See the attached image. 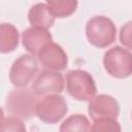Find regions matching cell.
I'll return each instance as SVG.
<instances>
[{
  "mask_svg": "<svg viewBox=\"0 0 132 132\" xmlns=\"http://www.w3.org/2000/svg\"><path fill=\"white\" fill-rule=\"evenodd\" d=\"M28 21L31 27L48 30L55 23V18L48 10L46 3H36L28 11Z\"/></svg>",
  "mask_w": 132,
  "mask_h": 132,
  "instance_id": "cell-11",
  "label": "cell"
},
{
  "mask_svg": "<svg viewBox=\"0 0 132 132\" xmlns=\"http://www.w3.org/2000/svg\"><path fill=\"white\" fill-rule=\"evenodd\" d=\"M37 96L31 89L16 88L12 90L6 97L7 111L14 118L20 120H29L35 114Z\"/></svg>",
  "mask_w": 132,
  "mask_h": 132,
  "instance_id": "cell-2",
  "label": "cell"
},
{
  "mask_svg": "<svg viewBox=\"0 0 132 132\" xmlns=\"http://www.w3.org/2000/svg\"><path fill=\"white\" fill-rule=\"evenodd\" d=\"M3 121H4V111H3L2 107L0 106V125L3 123Z\"/></svg>",
  "mask_w": 132,
  "mask_h": 132,
  "instance_id": "cell-18",
  "label": "cell"
},
{
  "mask_svg": "<svg viewBox=\"0 0 132 132\" xmlns=\"http://www.w3.org/2000/svg\"><path fill=\"white\" fill-rule=\"evenodd\" d=\"M91 132H122L121 126L116 119H99L94 121Z\"/></svg>",
  "mask_w": 132,
  "mask_h": 132,
  "instance_id": "cell-15",
  "label": "cell"
},
{
  "mask_svg": "<svg viewBox=\"0 0 132 132\" xmlns=\"http://www.w3.org/2000/svg\"><path fill=\"white\" fill-rule=\"evenodd\" d=\"M0 132H27V129L22 120L9 117L0 125Z\"/></svg>",
  "mask_w": 132,
  "mask_h": 132,
  "instance_id": "cell-16",
  "label": "cell"
},
{
  "mask_svg": "<svg viewBox=\"0 0 132 132\" xmlns=\"http://www.w3.org/2000/svg\"><path fill=\"white\" fill-rule=\"evenodd\" d=\"M86 35L88 41L99 48L109 46L117 37V27L114 23L105 15H95L86 25Z\"/></svg>",
  "mask_w": 132,
  "mask_h": 132,
  "instance_id": "cell-1",
  "label": "cell"
},
{
  "mask_svg": "<svg viewBox=\"0 0 132 132\" xmlns=\"http://www.w3.org/2000/svg\"><path fill=\"white\" fill-rule=\"evenodd\" d=\"M88 113L93 121L99 119H116L120 114V105L110 95L100 94L89 101Z\"/></svg>",
  "mask_w": 132,
  "mask_h": 132,
  "instance_id": "cell-8",
  "label": "cell"
},
{
  "mask_svg": "<svg viewBox=\"0 0 132 132\" xmlns=\"http://www.w3.org/2000/svg\"><path fill=\"white\" fill-rule=\"evenodd\" d=\"M20 40V33L15 26L10 23L0 24V53L8 54L13 52Z\"/></svg>",
  "mask_w": 132,
  "mask_h": 132,
  "instance_id": "cell-12",
  "label": "cell"
},
{
  "mask_svg": "<svg viewBox=\"0 0 132 132\" xmlns=\"http://www.w3.org/2000/svg\"><path fill=\"white\" fill-rule=\"evenodd\" d=\"M37 71L38 63L36 58L29 54H24L12 63L9 70V80L15 88H26Z\"/></svg>",
  "mask_w": 132,
  "mask_h": 132,
  "instance_id": "cell-6",
  "label": "cell"
},
{
  "mask_svg": "<svg viewBox=\"0 0 132 132\" xmlns=\"http://www.w3.org/2000/svg\"><path fill=\"white\" fill-rule=\"evenodd\" d=\"M68 111V105L60 94H51L43 96L37 101L35 114L46 124H56L61 121Z\"/></svg>",
  "mask_w": 132,
  "mask_h": 132,
  "instance_id": "cell-5",
  "label": "cell"
},
{
  "mask_svg": "<svg viewBox=\"0 0 132 132\" xmlns=\"http://www.w3.org/2000/svg\"><path fill=\"white\" fill-rule=\"evenodd\" d=\"M65 81L60 72L42 70L33 80L31 90L38 96H46L51 94H60L64 90Z\"/></svg>",
  "mask_w": 132,
  "mask_h": 132,
  "instance_id": "cell-7",
  "label": "cell"
},
{
  "mask_svg": "<svg viewBox=\"0 0 132 132\" xmlns=\"http://www.w3.org/2000/svg\"><path fill=\"white\" fill-rule=\"evenodd\" d=\"M53 42V36L48 30L30 27L22 33V43L29 55L36 57L40 50Z\"/></svg>",
  "mask_w": 132,
  "mask_h": 132,
  "instance_id": "cell-10",
  "label": "cell"
},
{
  "mask_svg": "<svg viewBox=\"0 0 132 132\" xmlns=\"http://www.w3.org/2000/svg\"><path fill=\"white\" fill-rule=\"evenodd\" d=\"M39 63L46 70L60 72L67 67L68 57L61 45L51 42L40 50L38 55Z\"/></svg>",
  "mask_w": 132,
  "mask_h": 132,
  "instance_id": "cell-9",
  "label": "cell"
},
{
  "mask_svg": "<svg viewBox=\"0 0 132 132\" xmlns=\"http://www.w3.org/2000/svg\"><path fill=\"white\" fill-rule=\"evenodd\" d=\"M66 90L77 101H90L97 93L93 76L86 70L73 69L66 74Z\"/></svg>",
  "mask_w": 132,
  "mask_h": 132,
  "instance_id": "cell-3",
  "label": "cell"
},
{
  "mask_svg": "<svg viewBox=\"0 0 132 132\" xmlns=\"http://www.w3.org/2000/svg\"><path fill=\"white\" fill-rule=\"evenodd\" d=\"M46 5L54 18L64 19L75 12L78 2L74 0H47Z\"/></svg>",
  "mask_w": 132,
  "mask_h": 132,
  "instance_id": "cell-14",
  "label": "cell"
},
{
  "mask_svg": "<svg viewBox=\"0 0 132 132\" xmlns=\"http://www.w3.org/2000/svg\"><path fill=\"white\" fill-rule=\"evenodd\" d=\"M131 22H128L127 24H125L120 31V41L121 43L127 48V50H131L132 47V40H131Z\"/></svg>",
  "mask_w": 132,
  "mask_h": 132,
  "instance_id": "cell-17",
  "label": "cell"
},
{
  "mask_svg": "<svg viewBox=\"0 0 132 132\" xmlns=\"http://www.w3.org/2000/svg\"><path fill=\"white\" fill-rule=\"evenodd\" d=\"M103 66L107 74L114 78L129 77L132 72L131 52L119 45L107 50L103 56Z\"/></svg>",
  "mask_w": 132,
  "mask_h": 132,
  "instance_id": "cell-4",
  "label": "cell"
},
{
  "mask_svg": "<svg viewBox=\"0 0 132 132\" xmlns=\"http://www.w3.org/2000/svg\"><path fill=\"white\" fill-rule=\"evenodd\" d=\"M60 132H91L89 119L80 113L71 114L60 125Z\"/></svg>",
  "mask_w": 132,
  "mask_h": 132,
  "instance_id": "cell-13",
  "label": "cell"
}]
</instances>
